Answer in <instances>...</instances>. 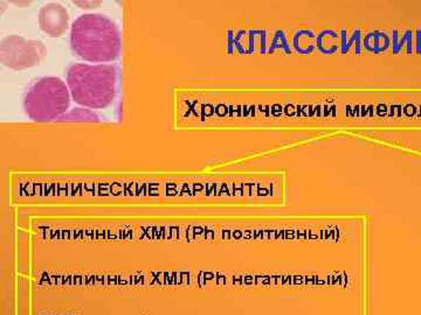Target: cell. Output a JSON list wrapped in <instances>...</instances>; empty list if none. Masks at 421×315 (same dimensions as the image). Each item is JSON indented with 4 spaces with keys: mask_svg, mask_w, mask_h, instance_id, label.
I'll list each match as a JSON object with an SVG mask.
<instances>
[{
    "mask_svg": "<svg viewBox=\"0 0 421 315\" xmlns=\"http://www.w3.org/2000/svg\"><path fill=\"white\" fill-rule=\"evenodd\" d=\"M71 97L69 87L61 78H44L29 88L24 98V110L34 122H52L66 116Z\"/></svg>",
    "mask_w": 421,
    "mask_h": 315,
    "instance_id": "3",
    "label": "cell"
},
{
    "mask_svg": "<svg viewBox=\"0 0 421 315\" xmlns=\"http://www.w3.org/2000/svg\"><path fill=\"white\" fill-rule=\"evenodd\" d=\"M38 21L42 32L52 38H59L69 29V12L61 4H47L39 11Z\"/></svg>",
    "mask_w": 421,
    "mask_h": 315,
    "instance_id": "5",
    "label": "cell"
},
{
    "mask_svg": "<svg viewBox=\"0 0 421 315\" xmlns=\"http://www.w3.org/2000/svg\"><path fill=\"white\" fill-rule=\"evenodd\" d=\"M118 71L113 65H73L67 71L71 98L88 109L111 105L117 93Z\"/></svg>",
    "mask_w": 421,
    "mask_h": 315,
    "instance_id": "2",
    "label": "cell"
},
{
    "mask_svg": "<svg viewBox=\"0 0 421 315\" xmlns=\"http://www.w3.org/2000/svg\"><path fill=\"white\" fill-rule=\"evenodd\" d=\"M71 47L84 61L109 63L120 56V31L107 16L83 14L71 24Z\"/></svg>",
    "mask_w": 421,
    "mask_h": 315,
    "instance_id": "1",
    "label": "cell"
},
{
    "mask_svg": "<svg viewBox=\"0 0 421 315\" xmlns=\"http://www.w3.org/2000/svg\"><path fill=\"white\" fill-rule=\"evenodd\" d=\"M46 47L39 40H27L24 36H6L0 45V60L5 67L24 71L36 67L45 58Z\"/></svg>",
    "mask_w": 421,
    "mask_h": 315,
    "instance_id": "4",
    "label": "cell"
},
{
    "mask_svg": "<svg viewBox=\"0 0 421 315\" xmlns=\"http://www.w3.org/2000/svg\"><path fill=\"white\" fill-rule=\"evenodd\" d=\"M60 120H76V122H98V116L89 110H73L69 115L62 117Z\"/></svg>",
    "mask_w": 421,
    "mask_h": 315,
    "instance_id": "6",
    "label": "cell"
}]
</instances>
